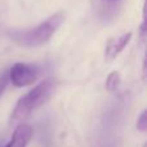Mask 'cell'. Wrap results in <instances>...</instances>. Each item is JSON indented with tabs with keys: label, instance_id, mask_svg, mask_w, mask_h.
<instances>
[{
	"label": "cell",
	"instance_id": "1",
	"mask_svg": "<svg viewBox=\"0 0 147 147\" xmlns=\"http://www.w3.org/2000/svg\"><path fill=\"white\" fill-rule=\"evenodd\" d=\"M57 80L54 79H45L44 81L39 83L36 86H34L30 92L22 96L18 99L14 110L12 111L9 119V124H18L27 119L35 110H38L40 106L51 99L53 93L57 88Z\"/></svg>",
	"mask_w": 147,
	"mask_h": 147
},
{
	"label": "cell",
	"instance_id": "2",
	"mask_svg": "<svg viewBox=\"0 0 147 147\" xmlns=\"http://www.w3.org/2000/svg\"><path fill=\"white\" fill-rule=\"evenodd\" d=\"M65 20V14L58 12L56 14L47 18L43 23L38 25L34 28L28 30H9L7 31V36L12 41L17 43L18 45L34 48L45 44L52 36L56 34L58 27Z\"/></svg>",
	"mask_w": 147,
	"mask_h": 147
},
{
	"label": "cell",
	"instance_id": "3",
	"mask_svg": "<svg viewBox=\"0 0 147 147\" xmlns=\"http://www.w3.org/2000/svg\"><path fill=\"white\" fill-rule=\"evenodd\" d=\"M40 75V70L38 66L27 63H14L9 70H8V76L9 81L17 88L27 86L34 84L38 80Z\"/></svg>",
	"mask_w": 147,
	"mask_h": 147
},
{
	"label": "cell",
	"instance_id": "4",
	"mask_svg": "<svg viewBox=\"0 0 147 147\" xmlns=\"http://www.w3.org/2000/svg\"><path fill=\"white\" fill-rule=\"evenodd\" d=\"M31 136H32V129L30 125L20 124L13 132L10 141L4 147H27Z\"/></svg>",
	"mask_w": 147,
	"mask_h": 147
},
{
	"label": "cell",
	"instance_id": "5",
	"mask_svg": "<svg viewBox=\"0 0 147 147\" xmlns=\"http://www.w3.org/2000/svg\"><path fill=\"white\" fill-rule=\"evenodd\" d=\"M132 39V34L128 32V34H124V35L119 36L117 39H112V40L109 41L106 47V57L107 59H114L125 47L128 45V43Z\"/></svg>",
	"mask_w": 147,
	"mask_h": 147
},
{
	"label": "cell",
	"instance_id": "6",
	"mask_svg": "<svg viewBox=\"0 0 147 147\" xmlns=\"http://www.w3.org/2000/svg\"><path fill=\"white\" fill-rule=\"evenodd\" d=\"M120 83H121V80H120V74L116 72V71L111 72L109 76H107L106 89L109 92H115L120 86Z\"/></svg>",
	"mask_w": 147,
	"mask_h": 147
},
{
	"label": "cell",
	"instance_id": "7",
	"mask_svg": "<svg viewBox=\"0 0 147 147\" xmlns=\"http://www.w3.org/2000/svg\"><path fill=\"white\" fill-rule=\"evenodd\" d=\"M137 128L141 132H146L147 130V111H142V114L140 115L137 120Z\"/></svg>",
	"mask_w": 147,
	"mask_h": 147
},
{
	"label": "cell",
	"instance_id": "8",
	"mask_svg": "<svg viewBox=\"0 0 147 147\" xmlns=\"http://www.w3.org/2000/svg\"><path fill=\"white\" fill-rule=\"evenodd\" d=\"M8 83H9V76H8V70H5V71L0 74V98H1Z\"/></svg>",
	"mask_w": 147,
	"mask_h": 147
},
{
	"label": "cell",
	"instance_id": "9",
	"mask_svg": "<svg viewBox=\"0 0 147 147\" xmlns=\"http://www.w3.org/2000/svg\"><path fill=\"white\" fill-rule=\"evenodd\" d=\"M0 147H3V140L0 138Z\"/></svg>",
	"mask_w": 147,
	"mask_h": 147
}]
</instances>
